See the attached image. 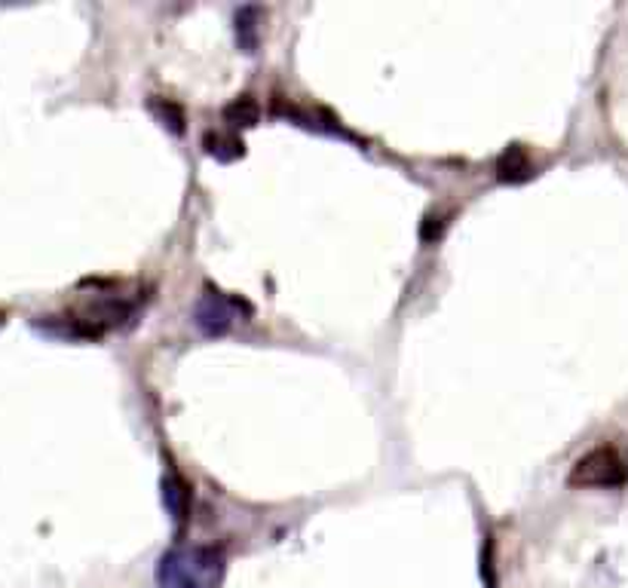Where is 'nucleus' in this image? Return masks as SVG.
Segmentation results:
<instances>
[{
	"instance_id": "11",
	"label": "nucleus",
	"mask_w": 628,
	"mask_h": 588,
	"mask_svg": "<svg viewBox=\"0 0 628 588\" xmlns=\"http://www.w3.org/2000/svg\"><path fill=\"white\" fill-rule=\"evenodd\" d=\"M151 111H154L156 120H160L169 132H175V135L184 132V111H181L175 102H169V99H151Z\"/></svg>"
},
{
	"instance_id": "5",
	"label": "nucleus",
	"mask_w": 628,
	"mask_h": 588,
	"mask_svg": "<svg viewBox=\"0 0 628 588\" xmlns=\"http://www.w3.org/2000/svg\"><path fill=\"white\" fill-rule=\"evenodd\" d=\"M34 328L59 341H99L102 332L90 325L87 320H74V316H40L34 320Z\"/></svg>"
},
{
	"instance_id": "1",
	"label": "nucleus",
	"mask_w": 628,
	"mask_h": 588,
	"mask_svg": "<svg viewBox=\"0 0 628 588\" xmlns=\"http://www.w3.org/2000/svg\"><path fill=\"white\" fill-rule=\"evenodd\" d=\"M227 570L215 546H172L156 561V588H219Z\"/></svg>"
},
{
	"instance_id": "6",
	"label": "nucleus",
	"mask_w": 628,
	"mask_h": 588,
	"mask_svg": "<svg viewBox=\"0 0 628 588\" xmlns=\"http://www.w3.org/2000/svg\"><path fill=\"white\" fill-rule=\"evenodd\" d=\"M135 316V307L129 301H120V297H104V301H92L90 310H87V322L95 325L99 332L104 334V328H117V325H126Z\"/></svg>"
},
{
	"instance_id": "8",
	"label": "nucleus",
	"mask_w": 628,
	"mask_h": 588,
	"mask_svg": "<svg viewBox=\"0 0 628 588\" xmlns=\"http://www.w3.org/2000/svg\"><path fill=\"white\" fill-rule=\"evenodd\" d=\"M534 175V163H530V156L521 144H513V148H506L503 156L497 160V179L503 184H521Z\"/></svg>"
},
{
	"instance_id": "13",
	"label": "nucleus",
	"mask_w": 628,
	"mask_h": 588,
	"mask_svg": "<svg viewBox=\"0 0 628 588\" xmlns=\"http://www.w3.org/2000/svg\"><path fill=\"white\" fill-rule=\"evenodd\" d=\"M482 576H487V588H497V576H494V543H487L482 551Z\"/></svg>"
},
{
	"instance_id": "4",
	"label": "nucleus",
	"mask_w": 628,
	"mask_h": 588,
	"mask_svg": "<svg viewBox=\"0 0 628 588\" xmlns=\"http://www.w3.org/2000/svg\"><path fill=\"white\" fill-rule=\"evenodd\" d=\"M160 499H163V509H166L172 527L181 534V530L188 527V521H191L193 506V490L191 485L184 481V475L169 469V473L160 478Z\"/></svg>"
},
{
	"instance_id": "9",
	"label": "nucleus",
	"mask_w": 628,
	"mask_h": 588,
	"mask_svg": "<svg viewBox=\"0 0 628 588\" xmlns=\"http://www.w3.org/2000/svg\"><path fill=\"white\" fill-rule=\"evenodd\" d=\"M205 154L215 156L221 163H233L245 154V144L240 135H224V132H205L203 139Z\"/></svg>"
},
{
	"instance_id": "3",
	"label": "nucleus",
	"mask_w": 628,
	"mask_h": 588,
	"mask_svg": "<svg viewBox=\"0 0 628 588\" xmlns=\"http://www.w3.org/2000/svg\"><path fill=\"white\" fill-rule=\"evenodd\" d=\"M628 469L614 448H595L574 463L567 475L570 487H619L626 485Z\"/></svg>"
},
{
	"instance_id": "2",
	"label": "nucleus",
	"mask_w": 628,
	"mask_h": 588,
	"mask_svg": "<svg viewBox=\"0 0 628 588\" xmlns=\"http://www.w3.org/2000/svg\"><path fill=\"white\" fill-rule=\"evenodd\" d=\"M243 316H252V307L245 304L243 297H233V294L212 288V285H205L203 294L193 304V325L205 337H224Z\"/></svg>"
},
{
	"instance_id": "10",
	"label": "nucleus",
	"mask_w": 628,
	"mask_h": 588,
	"mask_svg": "<svg viewBox=\"0 0 628 588\" xmlns=\"http://www.w3.org/2000/svg\"><path fill=\"white\" fill-rule=\"evenodd\" d=\"M224 120L233 129H252L261 120V104L252 95H236L231 104H224Z\"/></svg>"
},
{
	"instance_id": "12",
	"label": "nucleus",
	"mask_w": 628,
	"mask_h": 588,
	"mask_svg": "<svg viewBox=\"0 0 628 588\" xmlns=\"http://www.w3.org/2000/svg\"><path fill=\"white\" fill-rule=\"evenodd\" d=\"M445 227H448V221H445V217H438V215L426 217L424 243H436V240H442V233H445Z\"/></svg>"
},
{
	"instance_id": "7",
	"label": "nucleus",
	"mask_w": 628,
	"mask_h": 588,
	"mask_svg": "<svg viewBox=\"0 0 628 588\" xmlns=\"http://www.w3.org/2000/svg\"><path fill=\"white\" fill-rule=\"evenodd\" d=\"M261 19H264V10L255 7V3H245L236 10L233 16V28H236V43L243 52H257V43H261Z\"/></svg>"
}]
</instances>
